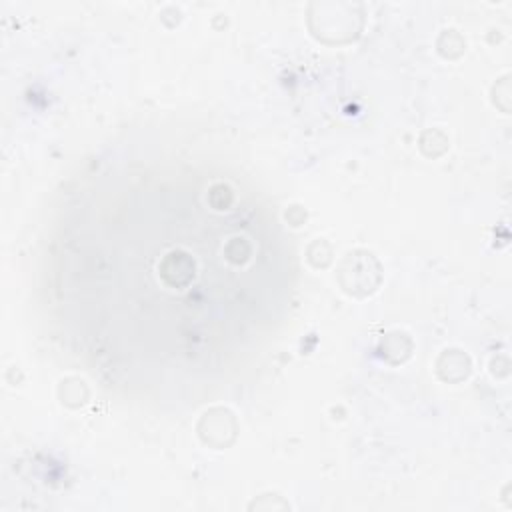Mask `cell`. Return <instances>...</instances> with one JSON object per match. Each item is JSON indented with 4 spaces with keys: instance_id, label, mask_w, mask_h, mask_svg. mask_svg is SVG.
I'll return each mask as SVG.
<instances>
[{
    "instance_id": "1",
    "label": "cell",
    "mask_w": 512,
    "mask_h": 512,
    "mask_svg": "<svg viewBox=\"0 0 512 512\" xmlns=\"http://www.w3.org/2000/svg\"><path fill=\"white\" fill-rule=\"evenodd\" d=\"M136 206L66 240V254L98 258L78 266L64 288L84 322L106 328L98 340L136 338L132 354H156L172 368H208L228 340H240L272 314V224L224 180L204 178L134 190Z\"/></svg>"
}]
</instances>
